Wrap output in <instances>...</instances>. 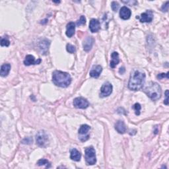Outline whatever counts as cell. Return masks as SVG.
<instances>
[{
  "label": "cell",
  "mask_w": 169,
  "mask_h": 169,
  "mask_svg": "<svg viewBox=\"0 0 169 169\" xmlns=\"http://www.w3.org/2000/svg\"><path fill=\"white\" fill-rule=\"evenodd\" d=\"M143 91L152 101H156L161 97L162 91L160 85L157 83L149 82L143 88Z\"/></svg>",
  "instance_id": "cell-3"
},
{
  "label": "cell",
  "mask_w": 169,
  "mask_h": 169,
  "mask_svg": "<svg viewBox=\"0 0 169 169\" xmlns=\"http://www.w3.org/2000/svg\"><path fill=\"white\" fill-rule=\"evenodd\" d=\"M122 3H125V4H127V5H130V6H132V5H137V2L136 1H122Z\"/></svg>",
  "instance_id": "cell-27"
},
{
  "label": "cell",
  "mask_w": 169,
  "mask_h": 169,
  "mask_svg": "<svg viewBox=\"0 0 169 169\" xmlns=\"http://www.w3.org/2000/svg\"><path fill=\"white\" fill-rule=\"evenodd\" d=\"M41 63V60L38 59L37 60H35V58L32 55H27L25 58V60H24V64L27 66H29L31 65H36V64H39Z\"/></svg>",
  "instance_id": "cell-10"
},
{
  "label": "cell",
  "mask_w": 169,
  "mask_h": 169,
  "mask_svg": "<svg viewBox=\"0 0 169 169\" xmlns=\"http://www.w3.org/2000/svg\"><path fill=\"white\" fill-rule=\"evenodd\" d=\"M81 155L79 151H77L76 149H71V155H70V158L71 160L75 161H79L81 160Z\"/></svg>",
  "instance_id": "cell-19"
},
{
  "label": "cell",
  "mask_w": 169,
  "mask_h": 169,
  "mask_svg": "<svg viewBox=\"0 0 169 169\" xmlns=\"http://www.w3.org/2000/svg\"><path fill=\"white\" fill-rule=\"evenodd\" d=\"M52 81L56 86L65 88L71 84V77L66 72L55 71L52 75Z\"/></svg>",
  "instance_id": "cell-2"
},
{
  "label": "cell",
  "mask_w": 169,
  "mask_h": 169,
  "mask_svg": "<svg viewBox=\"0 0 169 169\" xmlns=\"http://www.w3.org/2000/svg\"><path fill=\"white\" fill-rule=\"evenodd\" d=\"M74 105L75 108L85 109L87 108L89 106V103L88 101L85 98L83 97H77L74 99Z\"/></svg>",
  "instance_id": "cell-7"
},
{
  "label": "cell",
  "mask_w": 169,
  "mask_h": 169,
  "mask_svg": "<svg viewBox=\"0 0 169 169\" xmlns=\"http://www.w3.org/2000/svg\"><path fill=\"white\" fill-rule=\"evenodd\" d=\"M86 23V19L84 16H81V18L79 19L78 21L77 22V25L78 26H80V25H83Z\"/></svg>",
  "instance_id": "cell-25"
},
{
  "label": "cell",
  "mask_w": 169,
  "mask_h": 169,
  "mask_svg": "<svg viewBox=\"0 0 169 169\" xmlns=\"http://www.w3.org/2000/svg\"><path fill=\"white\" fill-rule=\"evenodd\" d=\"M102 71V68L101 65H96L92 67L90 73H89V75H90V76L92 77L98 78L100 76V75H101Z\"/></svg>",
  "instance_id": "cell-11"
},
{
  "label": "cell",
  "mask_w": 169,
  "mask_h": 169,
  "mask_svg": "<svg viewBox=\"0 0 169 169\" xmlns=\"http://www.w3.org/2000/svg\"><path fill=\"white\" fill-rule=\"evenodd\" d=\"M111 7H112V9L114 11H118V9L119 8L118 3L116 2H112V4H111Z\"/></svg>",
  "instance_id": "cell-26"
},
{
  "label": "cell",
  "mask_w": 169,
  "mask_h": 169,
  "mask_svg": "<svg viewBox=\"0 0 169 169\" xmlns=\"http://www.w3.org/2000/svg\"><path fill=\"white\" fill-rule=\"evenodd\" d=\"M124 71H125V69H124V67H121V68H120V71H119L120 74H123Z\"/></svg>",
  "instance_id": "cell-31"
},
{
  "label": "cell",
  "mask_w": 169,
  "mask_h": 169,
  "mask_svg": "<svg viewBox=\"0 0 169 169\" xmlns=\"http://www.w3.org/2000/svg\"><path fill=\"white\" fill-rule=\"evenodd\" d=\"M10 44L9 40H8V38H3L1 40V46H9Z\"/></svg>",
  "instance_id": "cell-23"
},
{
  "label": "cell",
  "mask_w": 169,
  "mask_h": 169,
  "mask_svg": "<svg viewBox=\"0 0 169 169\" xmlns=\"http://www.w3.org/2000/svg\"><path fill=\"white\" fill-rule=\"evenodd\" d=\"M132 15V11L131 10L127 8V7H123L120 11V18L124 20L129 19Z\"/></svg>",
  "instance_id": "cell-12"
},
{
  "label": "cell",
  "mask_w": 169,
  "mask_h": 169,
  "mask_svg": "<svg viewBox=\"0 0 169 169\" xmlns=\"http://www.w3.org/2000/svg\"><path fill=\"white\" fill-rule=\"evenodd\" d=\"M89 29H90V30L92 33H97L101 29L99 20L95 19H91L90 23H89Z\"/></svg>",
  "instance_id": "cell-13"
},
{
  "label": "cell",
  "mask_w": 169,
  "mask_h": 169,
  "mask_svg": "<svg viewBox=\"0 0 169 169\" xmlns=\"http://www.w3.org/2000/svg\"><path fill=\"white\" fill-rule=\"evenodd\" d=\"M165 96H166V99H165V101H164V103L166 105H168V91L167 90L166 92H165Z\"/></svg>",
  "instance_id": "cell-30"
},
{
  "label": "cell",
  "mask_w": 169,
  "mask_h": 169,
  "mask_svg": "<svg viewBox=\"0 0 169 169\" xmlns=\"http://www.w3.org/2000/svg\"><path fill=\"white\" fill-rule=\"evenodd\" d=\"M146 74L142 71L134 70L130 75L128 88L132 91H139L143 87Z\"/></svg>",
  "instance_id": "cell-1"
},
{
  "label": "cell",
  "mask_w": 169,
  "mask_h": 169,
  "mask_svg": "<svg viewBox=\"0 0 169 169\" xmlns=\"http://www.w3.org/2000/svg\"><path fill=\"white\" fill-rule=\"evenodd\" d=\"M111 57H112V60L110 61V65L112 68H114L120 62L118 53L116 52H114L111 55Z\"/></svg>",
  "instance_id": "cell-17"
},
{
  "label": "cell",
  "mask_w": 169,
  "mask_h": 169,
  "mask_svg": "<svg viewBox=\"0 0 169 169\" xmlns=\"http://www.w3.org/2000/svg\"><path fill=\"white\" fill-rule=\"evenodd\" d=\"M153 19V13L151 10H148L146 12L142 13L140 17L141 23H151Z\"/></svg>",
  "instance_id": "cell-9"
},
{
  "label": "cell",
  "mask_w": 169,
  "mask_h": 169,
  "mask_svg": "<svg viewBox=\"0 0 169 169\" xmlns=\"http://www.w3.org/2000/svg\"><path fill=\"white\" fill-rule=\"evenodd\" d=\"M93 43H94V39H93L91 36L87 37V39L84 40L83 44L84 50L86 52L90 51L92 47Z\"/></svg>",
  "instance_id": "cell-14"
},
{
  "label": "cell",
  "mask_w": 169,
  "mask_h": 169,
  "mask_svg": "<svg viewBox=\"0 0 169 169\" xmlns=\"http://www.w3.org/2000/svg\"><path fill=\"white\" fill-rule=\"evenodd\" d=\"M30 139V138H29V137H28V138H27V139ZM30 140H33V139H30ZM23 141H27V138L24 139ZM27 142H29V143H31V141H29L28 140H27Z\"/></svg>",
  "instance_id": "cell-32"
},
{
  "label": "cell",
  "mask_w": 169,
  "mask_h": 169,
  "mask_svg": "<svg viewBox=\"0 0 169 169\" xmlns=\"http://www.w3.org/2000/svg\"><path fill=\"white\" fill-rule=\"evenodd\" d=\"M168 2H167L166 3H165L164 5H163V7H162V11H163V12H167L168 11Z\"/></svg>",
  "instance_id": "cell-28"
},
{
  "label": "cell",
  "mask_w": 169,
  "mask_h": 169,
  "mask_svg": "<svg viewBox=\"0 0 169 169\" xmlns=\"http://www.w3.org/2000/svg\"><path fill=\"white\" fill-rule=\"evenodd\" d=\"M49 44H50V42L48 40H43L42 42H40V48L42 50V52H46L48 49V46H49Z\"/></svg>",
  "instance_id": "cell-20"
},
{
  "label": "cell",
  "mask_w": 169,
  "mask_h": 169,
  "mask_svg": "<svg viewBox=\"0 0 169 169\" xmlns=\"http://www.w3.org/2000/svg\"><path fill=\"white\" fill-rule=\"evenodd\" d=\"M11 70V65L9 64H5L2 65L1 67V76L6 77L9 74V71Z\"/></svg>",
  "instance_id": "cell-18"
},
{
  "label": "cell",
  "mask_w": 169,
  "mask_h": 169,
  "mask_svg": "<svg viewBox=\"0 0 169 169\" xmlns=\"http://www.w3.org/2000/svg\"><path fill=\"white\" fill-rule=\"evenodd\" d=\"M157 77L158 79H163V78H164V77L168 79V72L166 74H161L158 75H157Z\"/></svg>",
  "instance_id": "cell-29"
},
{
  "label": "cell",
  "mask_w": 169,
  "mask_h": 169,
  "mask_svg": "<svg viewBox=\"0 0 169 169\" xmlns=\"http://www.w3.org/2000/svg\"><path fill=\"white\" fill-rule=\"evenodd\" d=\"M115 129L119 133L123 134L126 132V127L125 124H124L123 121H121V120H120V121L116 123Z\"/></svg>",
  "instance_id": "cell-16"
},
{
  "label": "cell",
  "mask_w": 169,
  "mask_h": 169,
  "mask_svg": "<svg viewBox=\"0 0 169 169\" xmlns=\"http://www.w3.org/2000/svg\"><path fill=\"white\" fill-rule=\"evenodd\" d=\"M85 160L89 165H94L96 163V152L94 148L89 147L85 149Z\"/></svg>",
  "instance_id": "cell-4"
},
{
  "label": "cell",
  "mask_w": 169,
  "mask_h": 169,
  "mask_svg": "<svg viewBox=\"0 0 169 169\" xmlns=\"http://www.w3.org/2000/svg\"><path fill=\"white\" fill-rule=\"evenodd\" d=\"M141 105L139 103H136V104L134 105L133 108L136 111V115H139L140 114V110H141Z\"/></svg>",
  "instance_id": "cell-24"
},
{
  "label": "cell",
  "mask_w": 169,
  "mask_h": 169,
  "mask_svg": "<svg viewBox=\"0 0 169 169\" xmlns=\"http://www.w3.org/2000/svg\"><path fill=\"white\" fill-rule=\"evenodd\" d=\"M66 50L69 53L74 54L76 52V49H75V47L73 45H71L70 44H67L66 46Z\"/></svg>",
  "instance_id": "cell-22"
},
{
  "label": "cell",
  "mask_w": 169,
  "mask_h": 169,
  "mask_svg": "<svg viewBox=\"0 0 169 169\" xmlns=\"http://www.w3.org/2000/svg\"><path fill=\"white\" fill-rule=\"evenodd\" d=\"M37 164L39 165V166H44V165H45L46 168H50V164L49 163V161L46 159H40L39 161H38Z\"/></svg>",
  "instance_id": "cell-21"
},
{
  "label": "cell",
  "mask_w": 169,
  "mask_h": 169,
  "mask_svg": "<svg viewBox=\"0 0 169 169\" xmlns=\"http://www.w3.org/2000/svg\"><path fill=\"white\" fill-rule=\"evenodd\" d=\"M112 92V85L109 82H106L102 85L101 89V93H100V96L102 98L107 97L110 96Z\"/></svg>",
  "instance_id": "cell-6"
},
{
  "label": "cell",
  "mask_w": 169,
  "mask_h": 169,
  "mask_svg": "<svg viewBox=\"0 0 169 169\" xmlns=\"http://www.w3.org/2000/svg\"><path fill=\"white\" fill-rule=\"evenodd\" d=\"M36 143L39 145V146L44 147L46 146L48 141V135L44 131H40V132H38V133L36 134Z\"/></svg>",
  "instance_id": "cell-5"
},
{
  "label": "cell",
  "mask_w": 169,
  "mask_h": 169,
  "mask_svg": "<svg viewBox=\"0 0 169 169\" xmlns=\"http://www.w3.org/2000/svg\"><path fill=\"white\" fill-rule=\"evenodd\" d=\"M66 35L68 37H71L74 35L75 30V24L73 22L69 23L66 27Z\"/></svg>",
  "instance_id": "cell-15"
},
{
  "label": "cell",
  "mask_w": 169,
  "mask_h": 169,
  "mask_svg": "<svg viewBox=\"0 0 169 169\" xmlns=\"http://www.w3.org/2000/svg\"><path fill=\"white\" fill-rule=\"evenodd\" d=\"M91 127L87 125V124H83L80 127V128L79 130V134L81 136L79 137V139L81 141H86L89 139V136H85V135L88 133Z\"/></svg>",
  "instance_id": "cell-8"
}]
</instances>
